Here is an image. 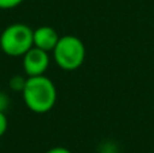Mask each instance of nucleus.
Returning a JSON list of instances; mask_svg holds the SVG:
<instances>
[{"instance_id": "nucleus-1", "label": "nucleus", "mask_w": 154, "mask_h": 153, "mask_svg": "<svg viewBox=\"0 0 154 153\" xmlns=\"http://www.w3.org/2000/svg\"><path fill=\"white\" fill-rule=\"evenodd\" d=\"M24 105L35 114H46L56 106L57 88L51 79L45 75L27 76L22 91Z\"/></svg>"}, {"instance_id": "nucleus-2", "label": "nucleus", "mask_w": 154, "mask_h": 153, "mask_svg": "<svg viewBox=\"0 0 154 153\" xmlns=\"http://www.w3.org/2000/svg\"><path fill=\"white\" fill-rule=\"evenodd\" d=\"M87 50L85 45L79 37L72 34L60 37L56 48L53 49V58L57 67L62 70L72 72L84 64Z\"/></svg>"}, {"instance_id": "nucleus-3", "label": "nucleus", "mask_w": 154, "mask_h": 153, "mask_svg": "<svg viewBox=\"0 0 154 153\" xmlns=\"http://www.w3.org/2000/svg\"><path fill=\"white\" fill-rule=\"evenodd\" d=\"M34 30L26 23H12L0 34V49L10 57H23L34 46Z\"/></svg>"}, {"instance_id": "nucleus-4", "label": "nucleus", "mask_w": 154, "mask_h": 153, "mask_svg": "<svg viewBox=\"0 0 154 153\" xmlns=\"http://www.w3.org/2000/svg\"><path fill=\"white\" fill-rule=\"evenodd\" d=\"M22 61H23V70L26 76H39L45 75V72L48 70L50 65V56L49 52L32 46L22 57Z\"/></svg>"}, {"instance_id": "nucleus-5", "label": "nucleus", "mask_w": 154, "mask_h": 153, "mask_svg": "<svg viewBox=\"0 0 154 153\" xmlns=\"http://www.w3.org/2000/svg\"><path fill=\"white\" fill-rule=\"evenodd\" d=\"M58 39H60L58 33L51 26L37 27L34 30V35H32V41H34L35 48H39L46 52H53V49L56 48Z\"/></svg>"}, {"instance_id": "nucleus-6", "label": "nucleus", "mask_w": 154, "mask_h": 153, "mask_svg": "<svg viewBox=\"0 0 154 153\" xmlns=\"http://www.w3.org/2000/svg\"><path fill=\"white\" fill-rule=\"evenodd\" d=\"M27 77H23L20 75H15L10 79V88L15 92H22L24 88V84H26Z\"/></svg>"}, {"instance_id": "nucleus-7", "label": "nucleus", "mask_w": 154, "mask_h": 153, "mask_svg": "<svg viewBox=\"0 0 154 153\" xmlns=\"http://www.w3.org/2000/svg\"><path fill=\"white\" fill-rule=\"evenodd\" d=\"M23 2L24 0H0V10H12Z\"/></svg>"}, {"instance_id": "nucleus-8", "label": "nucleus", "mask_w": 154, "mask_h": 153, "mask_svg": "<svg viewBox=\"0 0 154 153\" xmlns=\"http://www.w3.org/2000/svg\"><path fill=\"white\" fill-rule=\"evenodd\" d=\"M8 107H10V98H8V95L5 92L0 91V111L5 113Z\"/></svg>"}, {"instance_id": "nucleus-9", "label": "nucleus", "mask_w": 154, "mask_h": 153, "mask_svg": "<svg viewBox=\"0 0 154 153\" xmlns=\"http://www.w3.org/2000/svg\"><path fill=\"white\" fill-rule=\"evenodd\" d=\"M7 129H8V118L5 115V113L0 111V138L5 134Z\"/></svg>"}, {"instance_id": "nucleus-10", "label": "nucleus", "mask_w": 154, "mask_h": 153, "mask_svg": "<svg viewBox=\"0 0 154 153\" xmlns=\"http://www.w3.org/2000/svg\"><path fill=\"white\" fill-rule=\"evenodd\" d=\"M45 153H72L68 148H64V146H54V148H50L49 151H46Z\"/></svg>"}]
</instances>
